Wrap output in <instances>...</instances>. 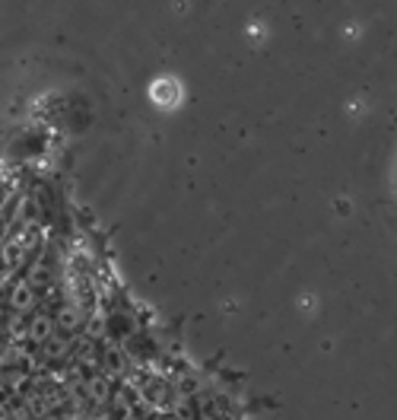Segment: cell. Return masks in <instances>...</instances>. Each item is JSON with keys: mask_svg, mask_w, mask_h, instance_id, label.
I'll use <instances>...</instances> for the list:
<instances>
[{"mask_svg": "<svg viewBox=\"0 0 397 420\" xmlns=\"http://www.w3.org/2000/svg\"><path fill=\"white\" fill-rule=\"evenodd\" d=\"M76 341L70 334H51L45 344H41V360H48V363H57V360H67L70 351H74Z\"/></svg>", "mask_w": 397, "mask_h": 420, "instance_id": "cell-1", "label": "cell"}, {"mask_svg": "<svg viewBox=\"0 0 397 420\" xmlns=\"http://www.w3.org/2000/svg\"><path fill=\"white\" fill-rule=\"evenodd\" d=\"M51 334H55V318L45 312H35L26 322V341H32V344H45Z\"/></svg>", "mask_w": 397, "mask_h": 420, "instance_id": "cell-2", "label": "cell"}, {"mask_svg": "<svg viewBox=\"0 0 397 420\" xmlns=\"http://www.w3.org/2000/svg\"><path fill=\"white\" fill-rule=\"evenodd\" d=\"M10 309L20 312V316H26V312L35 309V287L26 280H20L13 290H10Z\"/></svg>", "mask_w": 397, "mask_h": 420, "instance_id": "cell-3", "label": "cell"}, {"mask_svg": "<svg viewBox=\"0 0 397 420\" xmlns=\"http://www.w3.org/2000/svg\"><path fill=\"white\" fill-rule=\"evenodd\" d=\"M111 382L109 376H92V379H86V386H83V392H86V398L92 401V405H105V401H111Z\"/></svg>", "mask_w": 397, "mask_h": 420, "instance_id": "cell-4", "label": "cell"}, {"mask_svg": "<svg viewBox=\"0 0 397 420\" xmlns=\"http://www.w3.org/2000/svg\"><path fill=\"white\" fill-rule=\"evenodd\" d=\"M80 325H83V312L76 309V306H64V309L57 312V318H55V328H61L64 334H74Z\"/></svg>", "mask_w": 397, "mask_h": 420, "instance_id": "cell-5", "label": "cell"}, {"mask_svg": "<svg viewBox=\"0 0 397 420\" xmlns=\"http://www.w3.org/2000/svg\"><path fill=\"white\" fill-rule=\"evenodd\" d=\"M124 370V357L118 351H111V353H105V372L109 376H118V372Z\"/></svg>", "mask_w": 397, "mask_h": 420, "instance_id": "cell-6", "label": "cell"}, {"mask_svg": "<svg viewBox=\"0 0 397 420\" xmlns=\"http://www.w3.org/2000/svg\"><path fill=\"white\" fill-rule=\"evenodd\" d=\"M10 334H13L10 341H26V316H20V312H16L13 322H10Z\"/></svg>", "mask_w": 397, "mask_h": 420, "instance_id": "cell-7", "label": "cell"}, {"mask_svg": "<svg viewBox=\"0 0 397 420\" xmlns=\"http://www.w3.org/2000/svg\"><path fill=\"white\" fill-rule=\"evenodd\" d=\"M165 420H179V417H165Z\"/></svg>", "mask_w": 397, "mask_h": 420, "instance_id": "cell-8", "label": "cell"}, {"mask_svg": "<svg viewBox=\"0 0 397 420\" xmlns=\"http://www.w3.org/2000/svg\"><path fill=\"white\" fill-rule=\"evenodd\" d=\"M0 351H4V341H0Z\"/></svg>", "mask_w": 397, "mask_h": 420, "instance_id": "cell-9", "label": "cell"}]
</instances>
